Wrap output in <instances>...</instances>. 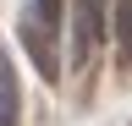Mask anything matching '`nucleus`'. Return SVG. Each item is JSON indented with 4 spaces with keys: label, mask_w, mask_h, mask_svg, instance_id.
I'll use <instances>...</instances> for the list:
<instances>
[{
    "label": "nucleus",
    "mask_w": 132,
    "mask_h": 126,
    "mask_svg": "<svg viewBox=\"0 0 132 126\" xmlns=\"http://www.w3.org/2000/svg\"><path fill=\"white\" fill-rule=\"evenodd\" d=\"M99 33H105V0H77L72 6V66L94 60Z\"/></svg>",
    "instance_id": "nucleus-1"
},
{
    "label": "nucleus",
    "mask_w": 132,
    "mask_h": 126,
    "mask_svg": "<svg viewBox=\"0 0 132 126\" xmlns=\"http://www.w3.org/2000/svg\"><path fill=\"white\" fill-rule=\"evenodd\" d=\"M22 115V88H16V60L6 55V44H0V126H16Z\"/></svg>",
    "instance_id": "nucleus-2"
},
{
    "label": "nucleus",
    "mask_w": 132,
    "mask_h": 126,
    "mask_svg": "<svg viewBox=\"0 0 132 126\" xmlns=\"http://www.w3.org/2000/svg\"><path fill=\"white\" fill-rule=\"evenodd\" d=\"M66 17V0H33L28 6V27H39V33H55Z\"/></svg>",
    "instance_id": "nucleus-3"
},
{
    "label": "nucleus",
    "mask_w": 132,
    "mask_h": 126,
    "mask_svg": "<svg viewBox=\"0 0 132 126\" xmlns=\"http://www.w3.org/2000/svg\"><path fill=\"white\" fill-rule=\"evenodd\" d=\"M116 44H121V60L132 66V0H116Z\"/></svg>",
    "instance_id": "nucleus-4"
}]
</instances>
